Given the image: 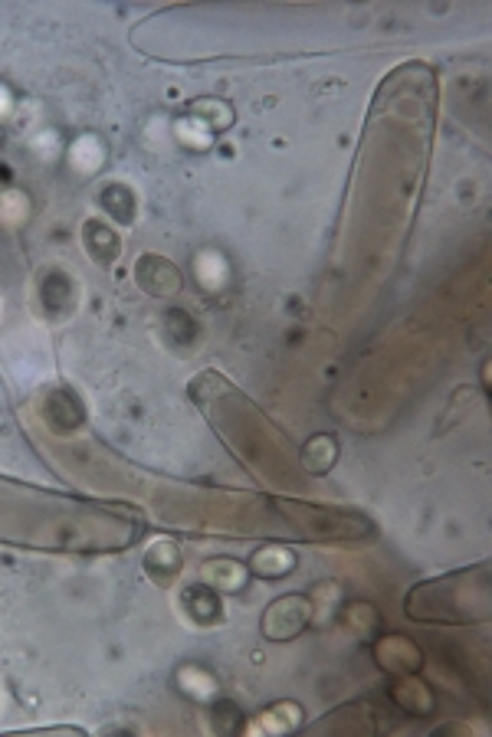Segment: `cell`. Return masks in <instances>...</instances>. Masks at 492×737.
<instances>
[{"label": "cell", "instance_id": "12", "mask_svg": "<svg viewBox=\"0 0 492 737\" xmlns=\"http://www.w3.org/2000/svg\"><path fill=\"white\" fill-rule=\"evenodd\" d=\"M99 207L109 213L115 223H122V227L135 223V194L125 184H105L99 190Z\"/></svg>", "mask_w": 492, "mask_h": 737}, {"label": "cell", "instance_id": "3", "mask_svg": "<svg viewBox=\"0 0 492 737\" xmlns=\"http://www.w3.org/2000/svg\"><path fill=\"white\" fill-rule=\"evenodd\" d=\"M201 580L217 593H240L250 580V567L233 557H210L201 564Z\"/></svg>", "mask_w": 492, "mask_h": 737}, {"label": "cell", "instance_id": "9", "mask_svg": "<svg viewBox=\"0 0 492 737\" xmlns=\"http://www.w3.org/2000/svg\"><path fill=\"white\" fill-rule=\"evenodd\" d=\"M194 279L207 292H220L230 282V263L220 249H201L194 256Z\"/></svg>", "mask_w": 492, "mask_h": 737}, {"label": "cell", "instance_id": "2", "mask_svg": "<svg viewBox=\"0 0 492 737\" xmlns=\"http://www.w3.org/2000/svg\"><path fill=\"white\" fill-rule=\"evenodd\" d=\"M135 282L142 285V292L155 295V299H168V295H178L184 289V276L181 269L171 263V259L145 253L138 256L135 263Z\"/></svg>", "mask_w": 492, "mask_h": 737}, {"label": "cell", "instance_id": "16", "mask_svg": "<svg viewBox=\"0 0 492 737\" xmlns=\"http://www.w3.org/2000/svg\"><path fill=\"white\" fill-rule=\"evenodd\" d=\"M174 135H178L181 145L194 148V151H207L214 145V128L204 125L201 118H194V115L178 118V122H174Z\"/></svg>", "mask_w": 492, "mask_h": 737}, {"label": "cell", "instance_id": "8", "mask_svg": "<svg viewBox=\"0 0 492 737\" xmlns=\"http://www.w3.org/2000/svg\"><path fill=\"white\" fill-rule=\"evenodd\" d=\"M82 246H86V253L96 259V263L109 266L119 259L122 253V243L119 236H115L109 227H105L102 220H86V227H82Z\"/></svg>", "mask_w": 492, "mask_h": 737}, {"label": "cell", "instance_id": "21", "mask_svg": "<svg viewBox=\"0 0 492 737\" xmlns=\"http://www.w3.org/2000/svg\"><path fill=\"white\" fill-rule=\"evenodd\" d=\"M30 213V200L20 194V190H7L4 197H0V220L7 223H20L23 217Z\"/></svg>", "mask_w": 492, "mask_h": 737}, {"label": "cell", "instance_id": "10", "mask_svg": "<svg viewBox=\"0 0 492 737\" xmlns=\"http://www.w3.org/2000/svg\"><path fill=\"white\" fill-rule=\"evenodd\" d=\"M302 724V708L296 705V701H279V705H273L269 711H263L260 718H256L250 728V734H286V731H296Z\"/></svg>", "mask_w": 492, "mask_h": 737}, {"label": "cell", "instance_id": "6", "mask_svg": "<svg viewBox=\"0 0 492 737\" xmlns=\"http://www.w3.org/2000/svg\"><path fill=\"white\" fill-rule=\"evenodd\" d=\"M181 567H184V557L174 541H155L145 554V570H148V577H155V584H171V580H178Z\"/></svg>", "mask_w": 492, "mask_h": 737}, {"label": "cell", "instance_id": "20", "mask_svg": "<svg viewBox=\"0 0 492 737\" xmlns=\"http://www.w3.org/2000/svg\"><path fill=\"white\" fill-rule=\"evenodd\" d=\"M397 701H401V705L407 708V711H420V715H424V711H430L433 708V698H430V692L424 685H417V682H407V685H401V692H397Z\"/></svg>", "mask_w": 492, "mask_h": 737}, {"label": "cell", "instance_id": "7", "mask_svg": "<svg viewBox=\"0 0 492 737\" xmlns=\"http://www.w3.org/2000/svg\"><path fill=\"white\" fill-rule=\"evenodd\" d=\"M246 567H250V574L263 577V580H279L296 570V554L283 548V544H266V548L250 554V564Z\"/></svg>", "mask_w": 492, "mask_h": 737}, {"label": "cell", "instance_id": "13", "mask_svg": "<svg viewBox=\"0 0 492 737\" xmlns=\"http://www.w3.org/2000/svg\"><path fill=\"white\" fill-rule=\"evenodd\" d=\"M105 161V145L96 135H79V141H73L69 148V168L79 174H96Z\"/></svg>", "mask_w": 492, "mask_h": 737}, {"label": "cell", "instance_id": "11", "mask_svg": "<svg viewBox=\"0 0 492 737\" xmlns=\"http://www.w3.org/2000/svg\"><path fill=\"white\" fill-rule=\"evenodd\" d=\"M43 305L53 315H69L76 308V285L63 272H46L43 279Z\"/></svg>", "mask_w": 492, "mask_h": 737}, {"label": "cell", "instance_id": "14", "mask_svg": "<svg viewBox=\"0 0 492 737\" xmlns=\"http://www.w3.org/2000/svg\"><path fill=\"white\" fill-rule=\"evenodd\" d=\"M178 688L194 701H210L217 695V679L214 672L201 669V665H184V669H178Z\"/></svg>", "mask_w": 492, "mask_h": 737}, {"label": "cell", "instance_id": "5", "mask_svg": "<svg viewBox=\"0 0 492 737\" xmlns=\"http://www.w3.org/2000/svg\"><path fill=\"white\" fill-rule=\"evenodd\" d=\"M43 420L53 426V430L60 433H69V430H79L82 420H86V413H82V403L66 394V390H53V394H46L43 400Z\"/></svg>", "mask_w": 492, "mask_h": 737}, {"label": "cell", "instance_id": "4", "mask_svg": "<svg viewBox=\"0 0 492 737\" xmlns=\"http://www.w3.org/2000/svg\"><path fill=\"white\" fill-rule=\"evenodd\" d=\"M181 606H184V613L191 616L197 626H210V623H217L220 616H224V606H220V593L214 587H207L204 580H201V584L184 587Z\"/></svg>", "mask_w": 492, "mask_h": 737}, {"label": "cell", "instance_id": "22", "mask_svg": "<svg viewBox=\"0 0 492 737\" xmlns=\"http://www.w3.org/2000/svg\"><path fill=\"white\" fill-rule=\"evenodd\" d=\"M10 109H14V92H10L4 82H0V118H7Z\"/></svg>", "mask_w": 492, "mask_h": 737}, {"label": "cell", "instance_id": "18", "mask_svg": "<svg viewBox=\"0 0 492 737\" xmlns=\"http://www.w3.org/2000/svg\"><path fill=\"white\" fill-rule=\"evenodd\" d=\"M164 331H168V338L174 344H191L197 338L194 318L187 315L184 308H171V312H164Z\"/></svg>", "mask_w": 492, "mask_h": 737}, {"label": "cell", "instance_id": "1", "mask_svg": "<svg viewBox=\"0 0 492 737\" xmlns=\"http://www.w3.org/2000/svg\"><path fill=\"white\" fill-rule=\"evenodd\" d=\"M312 616H315V606L306 593H289V597H276L266 606L260 626H263L266 639L283 643V639H296L302 629L312 623Z\"/></svg>", "mask_w": 492, "mask_h": 737}, {"label": "cell", "instance_id": "17", "mask_svg": "<svg viewBox=\"0 0 492 737\" xmlns=\"http://www.w3.org/2000/svg\"><path fill=\"white\" fill-rule=\"evenodd\" d=\"M187 115L201 118V122L214 128V132H220V128H227V125L233 122L230 105H227V102H220V99H197V102L187 105Z\"/></svg>", "mask_w": 492, "mask_h": 737}, {"label": "cell", "instance_id": "19", "mask_svg": "<svg viewBox=\"0 0 492 737\" xmlns=\"http://www.w3.org/2000/svg\"><path fill=\"white\" fill-rule=\"evenodd\" d=\"M210 718H214V731H220V734H237L243 728L240 708L233 705V701H217L214 711H210Z\"/></svg>", "mask_w": 492, "mask_h": 737}, {"label": "cell", "instance_id": "15", "mask_svg": "<svg viewBox=\"0 0 492 737\" xmlns=\"http://www.w3.org/2000/svg\"><path fill=\"white\" fill-rule=\"evenodd\" d=\"M338 459V443L332 436H315L306 443V449H302V466H306L309 472L322 475L335 466Z\"/></svg>", "mask_w": 492, "mask_h": 737}]
</instances>
